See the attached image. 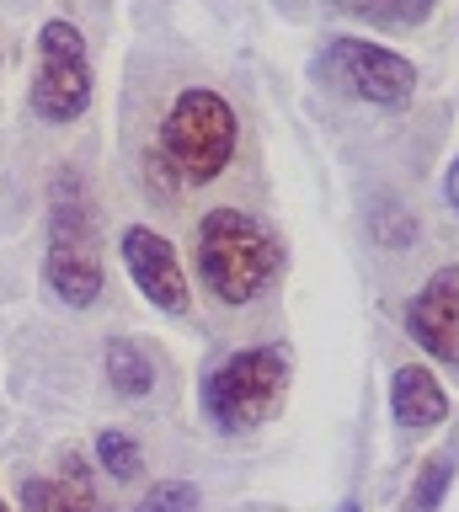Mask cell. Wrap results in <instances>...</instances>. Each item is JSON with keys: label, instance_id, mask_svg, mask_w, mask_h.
Instances as JSON below:
<instances>
[{"label": "cell", "instance_id": "14", "mask_svg": "<svg viewBox=\"0 0 459 512\" xmlns=\"http://www.w3.org/2000/svg\"><path fill=\"white\" fill-rule=\"evenodd\" d=\"M91 454H97V475H107V480H139L145 475V448H139L123 427H102Z\"/></svg>", "mask_w": 459, "mask_h": 512}, {"label": "cell", "instance_id": "11", "mask_svg": "<svg viewBox=\"0 0 459 512\" xmlns=\"http://www.w3.org/2000/svg\"><path fill=\"white\" fill-rule=\"evenodd\" d=\"M102 374H107V384H113L118 395L139 400V395L155 390L161 363H155V352L139 342V336H113V342H107V352H102Z\"/></svg>", "mask_w": 459, "mask_h": 512}, {"label": "cell", "instance_id": "8", "mask_svg": "<svg viewBox=\"0 0 459 512\" xmlns=\"http://www.w3.org/2000/svg\"><path fill=\"white\" fill-rule=\"evenodd\" d=\"M406 331L427 358L459 368V262L438 267L406 304Z\"/></svg>", "mask_w": 459, "mask_h": 512}, {"label": "cell", "instance_id": "18", "mask_svg": "<svg viewBox=\"0 0 459 512\" xmlns=\"http://www.w3.org/2000/svg\"><path fill=\"white\" fill-rule=\"evenodd\" d=\"M0 512H11V502H6V496H0Z\"/></svg>", "mask_w": 459, "mask_h": 512}, {"label": "cell", "instance_id": "17", "mask_svg": "<svg viewBox=\"0 0 459 512\" xmlns=\"http://www.w3.org/2000/svg\"><path fill=\"white\" fill-rule=\"evenodd\" d=\"M337 512H363V507H358V502H353V496H347V502H342V507H337Z\"/></svg>", "mask_w": 459, "mask_h": 512}, {"label": "cell", "instance_id": "6", "mask_svg": "<svg viewBox=\"0 0 459 512\" xmlns=\"http://www.w3.org/2000/svg\"><path fill=\"white\" fill-rule=\"evenodd\" d=\"M315 75L369 107H406L417 96V64L369 38H326L321 59H315Z\"/></svg>", "mask_w": 459, "mask_h": 512}, {"label": "cell", "instance_id": "9", "mask_svg": "<svg viewBox=\"0 0 459 512\" xmlns=\"http://www.w3.org/2000/svg\"><path fill=\"white\" fill-rule=\"evenodd\" d=\"M22 512H107L97 491V464L86 454H59V475L22 480Z\"/></svg>", "mask_w": 459, "mask_h": 512}, {"label": "cell", "instance_id": "10", "mask_svg": "<svg viewBox=\"0 0 459 512\" xmlns=\"http://www.w3.org/2000/svg\"><path fill=\"white\" fill-rule=\"evenodd\" d=\"M449 390L438 384L433 368H422V363H406V368H395V379H390V416H395V427L401 432H433L449 422Z\"/></svg>", "mask_w": 459, "mask_h": 512}, {"label": "cell", "instance_id": "1", "mask_svg": "<svg viewBox=\"0 0 459 512\" xmlns=\"http://www.w3.org/2000/svg\"><path fill=\"white\" fill-rule=\"evenodd\" d=\"M193 262H198V283L209 288V299L251 304L283 272L289 251H283V235L262 214L209 208L193 230Z\"/></svg>", "mask_w": 459, "mask_h": 512}, {"label": "cell", "instance_id": "3", "mask_svg": "<svg viewBox=\"0 0 459 512\" xmlns=\"http://www.w3.org/2000/svg\"><path fill=\"white\" fill-rule=\"evenodd\" d=\"M43 283L59 304L91 310L107 288L102 267V230H97V203L86 182L70 166L49 176V251H43Z\"/></svg>", "mask_w": 459, "mask_h": 512}, {"label": "cell", "instance_id": "5", "mask_svg": "<svg viewBox=\"0 0 459 512\" xmlns=\"http://www.w3.org/2000/svg\"><path fill=\"white\" fill-rule=\"evenodd\" d=\"M91 91H97V75H91V54L81 27L54 16V22L38 27V70L33 86H27V107H33L38 123L65 128L75 118H86Z\"/></svg>", "mask_w": 459, "mask_h": 512}, {"label": "cell", "instance_id": "12", "mask_svg": "<svg viewBox=\"0 0 459 512\" xmlns=\"http://www.w3.org/2000/svg\"><path fill=\"white\" fill-rule=\"evenodd\" d=\"M454 470H459V438H454V443H443L438 454L417 470V480H411V491H406L401 512H438V507H443V496H449V486H454Z\"/></svg>", "mask_w": 459, "mask_h": 512}, {"label": "cell", "instance_id": "13", "mask_svg": "<svg viewBox=\"0 0 459 512\" xmlns=\"http://www.w3.org/2000/svg\"><path fill=\"white\" fill-rule=\"evenodd\" d=\"M438 0H337V11L358 16L369 27H422Z\"/></svg>", "mask_w": 459, "mask_h": 512}, {"label": "cell", "instance_id": "7", "mask_svg": "<svg viewBox=\"0 0 459 512\" xmlns=\"http://www.w3.org/2000/svg\"><path fill=\"white\" fill-rule=\"evenodd\" d=\"M118 256H123V267H129L134 288L155 304V310L187 315V304H193V283H187V267H182L177 246H171L161 230H150V224H129V230L118 235Z\"/></svg>", "mask_w": 459, "mask_h": 512}, {"label": "cell", "instance_id": "2", "mask_svg": "<svg viewBox=\"0 0 459 512\" xmlns=\"http://www.w3.org/2000/svg\"><path fill=\"white\" fill-rule=\"evenodd\" d=\"M235 144H241L235 107L209 86H187L177 102L166 107L161 134H155V150H150V166L171 192H193V187H209L230 171Z\"/></svg>", "mask_w": 459, "mask_h": 512}, {"label": "cell", "instance_id": "15", "mask_svg": "<svg viewBox=\"0 0 459 512\" xmlns=\"http://www.w3.org/2000/svg\"><path fill=\"white\" fill-rule=\"evenodd\" d=\"M134 512H198V486L193 480H155Z\"/></svg>", "mask_w": 459, "mask_h": 512}, {"label": "cell", "instance_id": "4", "mask_svg": "<svg viewBox=\"0 0 459 512\" xmlns=\"http://www.w3.org/2000/svg\"><path fill=\"white\" fill-rule=\"evenodd\" d=\"M289 379H294V358L283 347H241L203 374L198 406L219 432H251L283 411Z\"/></svg>", "mask_w": 459, "mask_h": 512}, {"label": "cell", "instance_id": "16", "mask_svg": "<svg viewBox=\"0 0 459 512\" xmlns=\"http://www.w3.org/2000/svg\"><path fill=\"white\" fill-rule=\"evenodd\" d=\"M443 198H449V208L459 214V155L449 160V171H443Z\"/></svg>", "mask_w": 459, "mask_h": 512}]
</instances>
